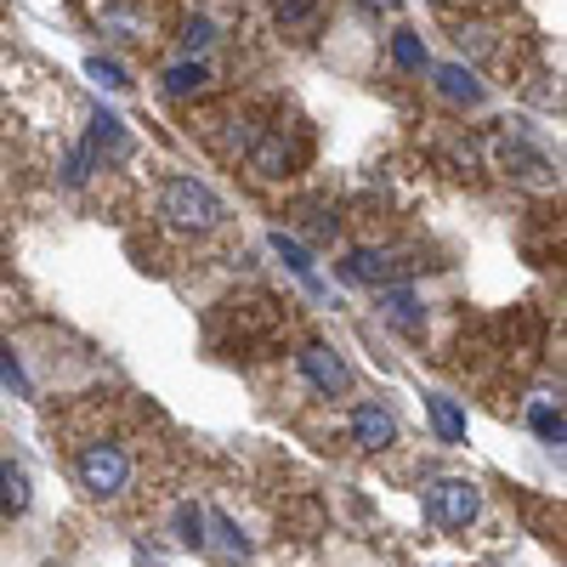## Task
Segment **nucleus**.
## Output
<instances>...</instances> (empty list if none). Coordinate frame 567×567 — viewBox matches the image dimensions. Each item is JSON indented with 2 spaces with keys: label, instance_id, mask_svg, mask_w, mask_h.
<instances>
[{
  "label": "nucleus",
  "instance_id": "nucleus-7",
  "mask_svg": "<svg viewBox=\"0 0 567 567\" xmlns=\"http://www.w3.org/2000/svg\"><path fill=\"white\" fill-rule=\"evenodd\" d=\"M426 511L442 528H472L477 511H482V494H477V482H465V477H442L426 488Z\"/></svg>",
  "mask_w": 567,
  "mask_h": 567
},
{
  "label": "nucleus",
  "instance_id": "nucleus-4",
  "mask_svg": "<svg viewBox=\"0 0 567 567\" xmlns=\"http://www.w3.org/2000/svg\"><path fill=\"white\" fill-rule=\"evenodd\" d=\"M307 154H312V126L301 114H289L284 103H273L256 147L244 154V170H250L256 182H289V177H301Z\"/></svg>",
  "mask_w": 567,
  "mask_h": 567
},
{
  "label": "nucleus",
  "instance_id": "nucleus-9",
  "mask_svg": "<svg viewBox=\"0 0 567 567\" xmlns=\"http://www.w3.org/2000/svg\"><path fill=\"white\" fill-rule=\"evenodd\" d=\"M352 437L363 449H391V442H398V421H391L381 403H363V409H352Z\"/></svg>",
  "mask_w": 567,
  "mask_h": 567
},
{
  "label": "nucleus",
  "instance_id": "nucleus-2",
  "mask_svg": "<svg viewBox=\"0 0 567 567\" xmlns=\"http://www.w3.org/2000/svg\"><path fill=\"white\" fill-rule=\"evenodd\" d=\"M228 233V205L221 193L193 182V177H165L154 193V239L177 244V250H205Z\"/></svg>",
  "mask_w": 567,
  "mask_h": 567
},
{
  "label": "nucleus",
  "instance_id": "nucleus-11",
  "mask_svg": "<svg viewBox=\"0 0 567 567\" xmlns=\"http://www.w3.org/2000/svg\"><path fill=\"white\" fill-rule=\"evenodd\" d=\"M347 279H358V284H386V279H391V256H381V250H358V256L347 261Z\"/></svg>",
  "mask_w": 567,
  "mask_h": 567
},
{
  "label": "nucleus",
  "instance_id": "nucleus-14",
  "mask_svg": "<svg viewBox=\"0 0 567 567\" xmlns=\"http://www.w3.org/2000/svg\"><path fill=\"white\" fill-rule=\"evenodd\" d=\"M391 57H398V68H409V74H421L426 68V46H421V35H398V40H391Z\"/></svg>",
  "mask_w": 567,
  "mask_h": 567
},
{
  "label": "nucleus",
  "instance_id": "nucleus-8",
  "mask_svg": "<svg viewBox=\"0 0 567 567\" xmlns=\"http://www.w3.org/2000/svg\"><path fill=\"white\" fill-rule=\"evenodd\" d=\"M301 369H307V381L318 391H330V398L352 391V369H347V358H340L335 347H318V340H307V347H301Z\"/></svg>",
  "mask_w": 567,
  "mask_h": 567
},
{
  "label": "nucleus",
  "instance_id": "nucleus-22",
  "mask_svg": "<svg viewBox=\"0 0 567 567\" xmlns=\"http://www.w3.org/2000/svg\"><path fill=\"white\" fill-rule=\"evenodd\" d=\"M0 23H7V0H0Z\"/></svg>",
  "mask_w": 567,
  "mask_h": 567
},
{
  "label": "nucleus",
  "instance_id": "nucleus-19",
  "mask_svg": "<svg viewBox=\"0 0 567 567\" xmlns=\"http://www.w3.org/2000/svg\"><path fill=\"white\" fill-rule=\"evenodd\" d=\"M91 74H96L103 86H126V74H119L114 63H103V57H91Z\"/></svg>",
  "mask_w": 567,
  "mask_h": 567
},
{
  "label": "nucleus",
  "instance_id": "nucleus-18",
  "mask_svg": "<svg viewBox=\"0 0 567 567\" xmlns=\"http://www.w3.org/2000/svg\"><path fill=\"white\" fill-rule=\"evenodd\" d=\"M386 312L398 318L403 330H414V301H409V295H386Z\"/></svg>",
  "mask_w": 567,
  "mask_h": 567
},
{
  "label": "nucleus",
  "instance_id": "nucleus-17",
  "mask_svg": "<svg viewBox=\"0 0 567 567\" xmlns=\"http://www.w3.org/2000/svg\"><path fill=\"white\" fill-rule=\"evenodd\" d=\"M273 250H279V256H284V261H289V267H295V273H312V261H307V256H301V244H289V239H284V233H279V239H273Z\"/></svg>",
  "mask_w": 567,
  "mask_h": 567
},
{
  "label": "nucleus",
  "instance_id": "nucleus-21",
  "mask_svg": "<svg viewBox=\"0 0 567 567\" xmlns=\"http://www.w3.org/2000/svg\"><path fill=\"white\" fill-rule=\"evenodd\" d=\"M0 381H12V386H23V375H17V363H12L7 352H0Z\"/></svg>",
  "mask_w": 567,
  "mask_h": 567
},
{
  "label": "nucleus",
  "instance_id": "nucleus-1",
  "mask_svg": "<svg viewBox=\"0 0 567 567\" xmlns=\"http://www.w3.org/2000/svg\"><path fill=\"white\" fill-rule=\"evenodd\" d=\"M46 431H52L63 472L91 505L154 516L177 494L182 437L170 431V421L147 398L86 391V398H68L46 414Z\"/></svg>",
  "mask_w": 567,
  "mask_h": 567
},
{
  "label": "nucleus",
  "instance_id": "nucleus-13",
  "mask_svg": "<svg viewBox=\"0 0 567 567\" xmlns=\"http://www.w3.org/2000/svg\"><path fill=\"white\" fill-rule=\"evenodd\" d=\"M0 505H7V511L29 505V477H23L17 465H0Z\"/></svg>",
  "mask_w": 567,
  "mask_h": 567
},
{
  "label": "nucleus",
  "instance_id": "nucleus-20",
  "mask_svg": "<svg viewBox=\"0 0 567 567\" xmlns=\"http://www.w3.org/2000/svg\"><path fill=\"white\" fill-rule=\"evenodd\" d=\"M182 539H188V545H199V511H182Z\"/></svg>",
  "mask_w": 567,
  "mask_h": 567
},
{
  "label": "nucleus",
  "instance_id": "nucleus-5",
  "mask_svg": "<svg viewBox=\"0 0 567 567\" xmlns=\"http://www.w3.org/2000/svg\"><path fill=\"white\" fill-rule=\"evenodd\" d=\"M267 114H273V96H233V103H210V108L193 114V131H199V142L216 159L239 165L256 147Z\"/></svg>",
  "mask_w": 567,
  "mask_h": 567
},
{
  "label": "nucleus",
  "instance_id": "nucleus-6",
  "mask_svg": "<svg viewBox=\"0 0 567 567\" xmlns=\"http://www.w3.org/2000/svg\"><path fill=\"white\" fill-rule=\"evenodd\" d=\"M80 7L103 35L142 46V52H154L170 29V17H177V0H80Z\"/></svg>",
  "mask_w": 567,
  "mask_h": 567
},
{
  "label": "nucleus",
  "instance_id": "nucleus-16",
  "mask_svg": "<svg viewBox=\"0 0 567 567\" xmlns=\"http://www.w3.org/2000/svg\"><path fill=\"white\" fill-rule=\"evenodd\" d=\"M533 431H539V437H551V442H562V409L539 403V409H533Z\"/></svg>",
  "mask_w": 567,
  "mask_h": 567
},
{
  "label": "nucleus",
  "instance_id": "nucleus-10",
  "mask_svg": "<svg viewBox=\"0 0 567 567\" xmlns=\"http://www.w3.org/2000/svg\"><path fill=\"white\" fill-rule=\"evenodd\" d=\"M426 409H431V426L442 442H465V414L454 409V398H426Z\"/></svg>",
  "mask_w": 567,
  "mask_h": 567
},
{
  "label": "nucleus",
  "instance_id": "nucleus-3",
  "mask_svg": "<svg viewBox=\"0 0 567 567\" xmlns=\"http://www.w3.org/2000/svg\"><path fill=\"white\" fill-rule=\"evenodd\" d=\"M216 340L233 352H250V358H273L295 340V312H289V301H267V295L228 301L216 318Z\"/></svg>",
  "mask_w": 567,
  "mask_h": 567
},
{
  "label": "nucleus",
  "instance_id": "nucleus-12",
  "mask_svg": "<svg viewBox=\"0 0 567 567\" xmlns=\"http://www.w3.org/2000/svg\"><path fill=\"white\" fill-rule=\"evenodd\" d=\"M437 80H442V91H449V96H465V103H477V96H482V86L472 80V68H460V63H442Z\"/></svg>",
  "mask_w": 567,
  "mask_h": 567
},
{
  "label": "nucleus",
  "instance_id": "nucleus-15",
  "mask_svg": "<svg viewBox=\"0 0 567 567\" xmlns=\"http://www.w3.org/2000/svg\"><path fill=\"white\" fill-rule=\"evenodd\" d=\"M205 80H210V74H205L199 63H182V68L165 74V91H170V96H188V91H199Z\"/></svg>",
  "mask_w": 567,
  "mask_h": 567
}]
</instances>
